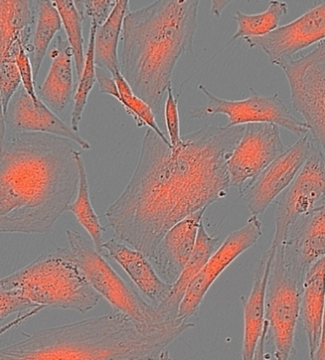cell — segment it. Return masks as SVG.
Here are the masks:
<instances>
[{"label": "cell", "mask_w": 325, "mask_h": 360, "mask_svg": "<svg viewBox=\"0 0 325 360\" xmlns=\"http://www.w3.org/2000/svg\"><path fill=\"white\" fill-rule=\"evenodd\" d=\"M244 128L204 126L177 147L148 129L133 176L106 212L115 238L150 257L177 223L227 197L228 160Z\"/></svg>", "instance_id": "1"}, {"label": "cell", "mask_w": 325, "mask_h": 360, "mask_svg": "<svg viewBox=\"0 0 325 360\" xmlns=\"http://www.w3.org/2000/svg\"><path fill=\"white\" fill-rule=\"evenodd\" d=\"M74 144L56 134L1 130L0 232H53L79 189Z\"/></svg>", "instance_id": "2"}, {"label": "cell", "mask_w": 325, "mask_h": 360, "mask_svg": "<svg viewBox=\"0 0 325 360\" xmlns=\"http://www.w3.org/2000/svg\"><path fill=\"white\" fill-rule=\"evenodd\" d=\"M177 319L146 324L122 311L40 329L0 349V360L171 359L167 349L194 327Z\"/></svg>", "instance_id": "3"}, {"label": "cell", "mask_w": 325, "mask_h": 360, "mask_svg": "<svg viewBox=\"0 0 325 360\" xmlns=\"http://www.w3.org/2000/svg\"><path fill=\"white\" fill-rule=\"evenodd\" d=\"M200 0H155L126 13L120 72L134 92L160 111L179 59L192 52Z\"/></svg>", "instance_id": "4"}, {"label": "cell", "mask_w": 325, "mask_h": 360, "mask_svg": "<svg viewBox=\"0 0 325 360\" xmlns=\"http://www.w3.org/2000/svg\"><path fill=\"white\" fill-rule=\"evenodd\" d=\"M0 289L17 292L40 307L80 314L93 310L101 297L88 281L70 247L45 252L25 267L4 276Z\"/></svg>", "instance_id": "5"}, {"label": "cell", "mask_w": 325, "mask_h": 360, "mask_svg": "<svg viewBox=\"0 0 325 360\" xmlns=\"http://www.w3.org/2000/svg\"><path fill=\"white\" fill-rule=\"evenodd\" d=\"M303 276L284 259L283 246H276L266 292L265 329V341L272 344L275 359H289L294 351Z\"/></svg>", "instance_id": "6"}, {"label": "cell", "mask_w": 325, "mask_h": 360, "mask_svg": "<svg viewBox=\"0 0 325 360\" xmlns=\"http://www.w3.org/2000/svg\"><path fill=\"white\" fill-rule=\"evenodd\" d=\"M70 249L74 252L88 281L101 297L106 298L115 311L146 324L162 323L157 306L145 300L109 264L106 257L96 249L94 243L79 231H66Z\"/></svg>", "instance_id": "7"}, {"label": "cell", "mask_w": 325, "mask_h": 360, "mask_svg": "<svg viewBox=\"0 0 325 360\" xmlns=\"http://www.w3.org/2000/svg\"><path fill=\"white\" fill-rule=\"evenodd\" d=\"M278 67L288 82L293 109L302 115L325 157V40Z\"/></svg>", "instance_id": "8"}, {"label": "cell", "mask_w": 325, "mask_h": 360, "mask_svg": "<svg viewBox=\"0 0 325 360\" xmlns=\"http://www.w3.org/2000/svg\"><path fill=\"white\" fill-rule=\"evenodd\" d=\"M198 89L206 96L207 103L191 112L193 120H204L217 115L228 117L227 126H241L251 123H273L291 131L295 136H302L309 131L305 120L293 115L286 102L279 98L278 94L273 96L262 95L250 88L249 98L241 101H229L213 95L203 84Z\"/></svg>", "instance_id": "9"}, {"label": "cell", "mask_w": 325, "mask_h": 360, "mask_svg": "<svg viewBox=\"0 0 325 360\" xmlns=\"http://www.w3.org/2000/svg\"><path fill=\"white\" fill-rule=\"evenodd\" d=\"M276 201L275 233L271 246L281 245L300 217L325 205V157L313 141L302 169Z\"/></svg>", "instance_id": "10"}, {"label": "cell", "mask_w": 325, "mask_h": 360, "mask_svg": "<svg viewBox=\"0 0 325 360\" xmlns=\"http://www.w3.org/2000/svg\"><path fill=\"white\" fill-rule=\"evenodd\" d=\"M286 149L279 126L273 123L246 124L228 160L231 187L238 188L241 195L244 188Z\"/></svg>", "instance_id": "11"}, {"label": "cell", "mask_w": 325, "mask_h": 360, "mask_svg": "<svg viewBox=\"0 0 325 360\" xmlns=\"http://www.w3.org/2000/svg\"><path fill=\"white\" fill-rule=\"evenodd\" d=\"M262 236V223L259 216H252L243 228L230 233L212 255L203 270L190 284L179 311V319L189 321L200 307L212 285L229 265L247 250L253 247Z\"/></svg>", "instance_id": "12"}, {"label": "cell", "mask_w": 325, "mask_h": 360, "mask_svg": "<svg viewBox=\"0 0 325 360\" xmlns=\"http://www.w3.org/2000/svg\"><path fill=\"white\" fill-rule=\"evenodd\" d=\"M250 48L265 53L272 65L279 66L295 53L325 40V0H319L307 12L286 25L263 37L244 39Z\"/></svg>", "instance_id": "13"}, {"label": "cell", "mask_w": 325, "mask_h": 360, "mask_svg": "<svg viewBox=\"0 0 325 360\" xmlns=\"http://www.w3.org/2000/svg\"><path fill=\"white\" fill-rule=\"evenodd\" d=\"M313 139L308 134L287 147L253 181L250 182L240 197L246 201L252 216H260L292 184L312 148Z\"/></svg>", "instance_id": "14"}, {"label": "cell", "mask_w": 325, "mask_h": 360, "mask_svg": "<svg viewBox=\"0 0 325 360\" xmlns=\"http://www.w3.org/2000/svg\"><path fill=\"white\" fill-rule=\"evenodd\" d=\"M2 130L13 133H44L71 139L83 150L92 146L71 125L63 122L53 110L40 98L36 102L20 86L11 99L5 115H1Z\"/></svg>", "instance_id": "15"}, {"label": "cell", "mask_w": 325, "mask_h": 360, "mask_svg": "<svg viewBox=\"0 0 325 360\" xmlns=\"http://www.w3.org/2000/svg\"><path fill=\"white\" fill-rule=\"evenodd\" d=\"M207 209L190 214L166 233L149 257L158 276L173 285L189 262Z\"/></svg>", "instance_id": "16"}, {"label": "cell", "mask_w": 325, "mask_h": 360, "mask_svg": "<svg viewBox=\"0 0 325 360\" xmlns=\"http://www.w3.org/2000/svg\"><path fill=\"white\" fill-rule=\"evenodd\" d=\"M276 247L270 246L257 263L251 291L243 307L244 360L262 359L265 349L266 292Z\"/></svg>", "instance_id": "17"}, {"label": "cell", "mask_w": 325, "mask_h": 360, "mask_svg": "<svg viewBox=\"0 0 325 360\" xmlns=\"http://www.w3.org/2000/svg\"><path fill=\"white\" fill-rule=\"evenodd\" d=\"M37 0H0V63H17L20 51L32 50Z\"/></svg>", "instance_id": "18"}, {"label": "cell", "mask_w": 325, "mask_h": 360, "mask_svg": "<svg viewBox=\"0 0 325 360\" xmlns=\"http://www.w3.org/2000/svg\"><path fill=\"white\" fill-rule=\"evenodd\" d=\"M102 248L103 256L117 262L150 302L157 306L167 300L173 285L158 276L146 255L117 238L106 241Z\"/></svg>", "instance_id": "19"}, {"label": "cell", "mask_w": 325, "mask_h": 360, "mask_svg": "<svg viewBox=\"0 0 325 360\" xmlns=\"http://www.w3.org/2000/svg\"><path fill=\"white\" fill-rule=\"evenodd\" d=\"M284 257L305 274L309 266L325 256V205L300 217L283 243Z\"/></svg>", "instance_id": "20"}, {"label": "cell", "mask_w": 325, "mask_h": 360, "mask_svg": "<svg viewBox=\"0 0 325 360\" xmlns=\"http://www.w3.org/2000/svg\"><path fill=\"white\" fill-rule=\"evenodd\" d=\"M50 56L52 63L46 79L39 87V98L53 111L61 112L74 94V50L65 32L56 36Z\"/></svg>", "instance_id": "21"}, {"label": "cell", "mask_w": 325, "mask_h": 360, "mask_svg": "<svg viewBox=\"0 0 325 360\" xmlns=\"http://www.w3.org/2000/svg\"><path fill=\"white\" fill-rule=\"evenodd\" d=\"M324 309L325 256L309 266L302 285L300 319L307 340L310 359H314L318 350Z\"/></svg>", "instance_id": "22"}, {"label": "cell", "mask_w": 325, "mask_h": 360, "mask_svg": "<svg viewBox=\"0 0 325 360\" xmlns=\"http://www.w3.org/2000/svg\"><path fill=\"white\" fill-rule=\"evenodd\" d=\"M219 238L211 236L207 232L205 225L203 221L201 222L192 257L185 266L181 275L173 284L167 300L157 305L158 313L162 321H174L179 319V307L190 284L203 270L215 251L219 248Z\"/></svg>", "instance_id": "23"}, {"label": "cell", "mask_w": 325, "mask_h": 360, "mask_svg": "<svg viewBox=\"0 0 325 360\" xmlns=\"http://www.w3.org/2000/svg\"><path fill=\"white\" fill-rule=\"evenodd\" d=\"M130 0H120L108 18L96 29L95 58L98 68L114 75L120 71L118 44L122 39L123 21Z\"/></svg>", "instance_id": "24"}, {"label": "cell", "mask_w": 325, "mask_h": 360, "mask_svg": "<svg viewBox=\"0 0 325 360\" xmlns=\"http://www.w3.org/2000/svg\"><path fill=\"white\" fill-rule=\"evenodd\" d=\"M63 23L53 0H37V17L30 53L34 77H39L51 43L60 33Z\"/></svg>", "instance_id": "25"}, {"label": "cell", "mask_w": 325, "mask_h": 360, "mask_svg": "<svg viewBox=\"0 0 325 360\" xmlns=\"http://www.w3.org/2000/svg\"><path fill=\"white\" fill-rule=\"evenodd\" d=\"M77 163L79 167V189L75 200L70 204L68 211L72 212L77 217V221L89 233L92 238L94 245L101 255H103V243H106L103 238V233L106 228L102 226L101 220L94 209L92 201H91L90 190H89V182L87 172H86L85 162L83 160L82 153H77Z\"/></svg>", "instance_id": "26"}, {"label": "cell", "mask_w": 325, "mask_h": 360, "mask_svg": "<svg viewBox=\"0 0 325 360\" xmlns=\"http://www.w3.org/2000/svg\"><path fill=\"white\" fill-rule=\"evenodd\" d=\"M288 13V4L281 0H271L265 12L256 15H246L238 11L234 20L238 29L230 42L238 39L263 37L279 27L281 18Z\"/></svg>", "instance_id": "27"}, {"label": "cell", "mask_w": 325, "mask_h": 360, "mask_svg": "<svg viewBox=\"0 0 325 360\" xmlns=\"http://www.w3.org/2000/svg\"><path fill=\"white\" fill-rule=\"evenodd\" d=\"M98 24L91 22L90 36L87 51L85 55L84 68L82 76L79 79L76 92L74 96V107H72L71 115V126L75 131H79L80 122L83 117L86 104H87L89 96L92 92L96 79V65L95 58V39Z\"/></svg>", "instance_id": "28"}, {"label": "cell", "mask_w": 325, "mask_h": 360, "mask_svg": "<svg viewBox=\"0 0 325 360\" xmlns=\"http://www.w3.org/2000/svg\"><path fill=\"white\" fill-rule=\"evenodd\" d=\"M113 77H114L117 86L118 98L117 101L120 102L127 114L134 118L136 125L139 127L147 126L148 128L152 129L155 133L160 134L163 139H169L168 136H166L165 133L160 130V126L155 120L154 110L146 101L139 98L134 92L127 80L123 77L122 72L117 71L113 75Z\"/></svg>", "instance_id": "29"}, {"label": "cell", "mask_w": 325, "mask_h": 360, "mask_svg": "<svg viewBox=\"0 0 325 360\" xmlns=\"http://www.w3.org/2000/svg\"><path fill=\"white\" fill-rule=\"evenodd\" d=\"M63 20L64 32L74 50L75 68L77 79L82 76L85 64L84 39H83V15L77 9L75 0H53Z\"/></svg>", "instance_id": "30"}, {"label": "cell", "mask_w": 325, "mask_h": 360, "mask_svg": "<svg viewBox=\"0 0 325 360\" xmlns=\"http://www.w3.org/2000/svg\"><path fill=\"white\" fill-rule=\"evenodd\" d=\"M21 86V77L17 63H0V96L2 115L6 112L11 99Z\"/></svg>", "instance_id": "31"}, {"label": "cell", "mask_w": 325, "mask_h": 360, "mask_svg": "<svg viewBox=\"0 0 325 360\" xmlns=\"http://www.w3.org/2000/svg\"><path fill=\"white\" fill-rule=\"evenodd\" d=\"M0 305H1V310H0L1 321L13 314H27L28 311H33L34 309L40 307L34 304L29 298L17 292L2 289H0Z\"/></svg>", "instance_id": "32"}, {"label": "cell", "mask_w": 325, "mask_h": 360, "mask_svg": "<svg viewBox=\"0 0 325 360\" xmlns=\"http://www.w3.org/2000/svg\"><path fill=\"white\" fill-rule=\"evenodd\" d=\"M165 126L167 129L168 139L172 146L177 147L181 143V120H179L177 98L174 95L173 88L168 89L165 104Z\"/></svg>", "instance_id": "33"}, {"label": "cell", "mask_w": 325, "mask_h": 360, "mask_svg": "<svg viewBox=\"0 0 325 360\" xmlns=\"http://www.w3.org/2000/svg\"><path fill=\"white\" fill-rule=\"evenodd\" d=\"M17 65L20 74L21 85L34 101L39 102L40 98L36 92V88H34L36 77H34L33 65H32L28 51L25 49L20 51L17 58Z\"/></svg>", "instance_id": "34"}, {"label": "cell", "mask_w": 325, "mask_h": 360, "mask_svg": "<svg viewBox=\"0 0 325 360\" xmlns=\"http://www.w3.org/2000/svg\"><path fill=\"white\" fill-rule=\"evenodd\" d=\"M120 0H83L84 13L91 18V22L101 25L117 6Z\"/></svg>", "instance_id": "35"}, {"label": "cell", "mask_w": 325, "mask_h": 360, "mask_svg": "<svg viewBox=\"0 0 325 360\" xmlns=\"http://www.w3.org/2000/svg\"><path fill=\"white\" fill-rule=\"evenodd\" d=\"M233 0H211V13L216 18L222 17L225 8L232 2Z\"/></svg>", "instance_id": "36"}, {"label": "cell", "mask_w": 325, "mask_h": 360, "mask_svg": "<svg viewBox=\"0 0 325 360\" xmlns=\"http://www.w3.org/2000/svg\"><path fill=\"white\" fill-rule=\"evenodd\" d=\"M314 359L325 360V309L324 319H322L321 337H319L318 350L316 352Z\"/></svg>", "instance_id": "37"}, {"label": "cell", "mask_w": 325, "mask_h": 360, "mask_svg": "<svg viewBox=\"0 0 325 360\" xmlns=\"http://www.w3.org/2000/svg\"><path fill=\"white\" fill-rule=\"evenodd\" d=\"M76 2L77 9H79L80 13L84 17V5H83V0H75Z\"/></svg>", "instance_id": "38"}]
</instances>
